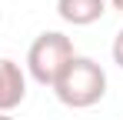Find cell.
<instances>
[{"label":"cell","mask_w":123,"mask_h":120,"mask_svg":"<svg viewBox=\"0 0 123 120\" xmlns=\"http://www.w3.org/2000/svg\"><path fill=\"white\" fill-rule=\"evenodd\" d=\"M27 97V73L10 57H0V113L17 110Z\"/></svg>","instance_id":"cell-3"},{"label":"cell","mask_w":123,"mask_h":120,"mask_svg":"<svg viewBox=\"0 0 123 120\" xmlns=\"http://www.w3.org/2000/svg\"><path fill=\"white\" fill-rule=\"evenodd\" d=\"M77 57L73 40L60 33V30H43L40 37L30 43L27 50V73L37 80L40 87H53L57 77L63 73V67Z\"/></svg>","instance_id":"cell-2"},{"label":"cell","mask_w":123,"mask_h":120,"mask_svg":"<svg viewBox=\"0 0 123 120\" xmlns=\"http://www.w3.org/2000/svg\"><path fill=\"white\" fill-rule=\"evenodd\" d=\"M110 7H113V10H120V13H123V0H110Z\"/></svg>","instance_id":"cell-6"},{"label":"cell","mask_w":123,"mask_h":120,"mask_svg":"<svg viewBox=\"0 0 123 120\" xmlns=\"http://www.w3.org/2000/svg\"><path fill=\"white\" fill-rule=\"evenodd\" d=\"M113 63L123 70V30H117V37H113Z\"/></svg>","instance_id":"cell-5"},{"label":"cell","mask_w":123,"mask_h":120,"mask_svg":"<svg viewBox=\"0 0 123 120\" xmlns=\"http://www.w3.org/2000/svg\"><path fill=\"white\" fill-rule=\"evenodd\" d=\"M53 93L63 107L70 110H86V107H97L106 97V70L93 57H77L63 67V73L53 83Z\"/></svg>","instance_id":"cell-1"},{"label":"cell","mask_w":123,"mask_h":120,"mask_svg":"<svg viewBox=\"0 0 123 120\" xmlns=\"http://www.w3.org/2000/svg\"><path fill=\"white\" fill-rule=\"evenodd\" d=\"M0 120H13V117H10V113H0Z\"/></svg>","instance_id":"cell-7"},{"label":"cell","mask_w":123,"mask_h":120,"mask_svg":"<svg viewBox=\"0 0 123 120\" xmlns=\"http://www.w3.org/2000/svg\"><path fill=\"white\" fill-rule=\"evenodd\" d=\"M57 13L63 23L90 27L106 13V0H57Z\"/></svg>","instance_id":"cell-4"}]
</instances>
